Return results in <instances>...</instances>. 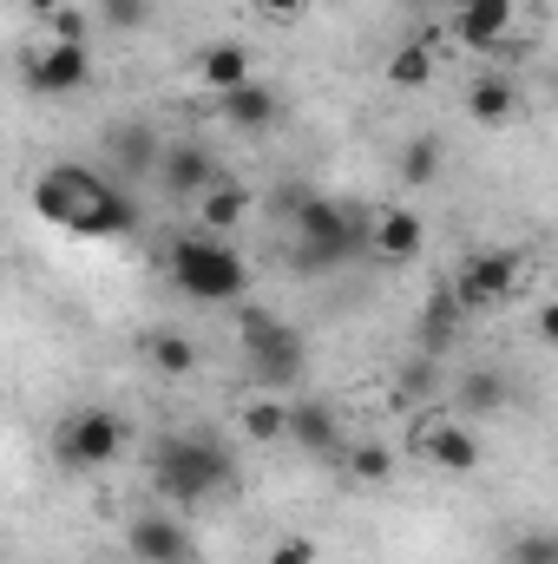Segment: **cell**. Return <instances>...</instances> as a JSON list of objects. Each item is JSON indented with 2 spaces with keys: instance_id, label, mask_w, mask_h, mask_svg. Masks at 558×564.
I'll use <instances>...</instances> for the list:
<instances>
[{
  "instance_id": "6da1fadb",
  "label": "cell",
  "mask_w": 558,
  "mask_h": 564,
  "mask_svg": "<svg viewBox=\"0 0 558 564\" xmlns=\"http://www.w3.org/2000/svg\"><path fill=\"white\" fill-rule=\"evenodd\" d=\"M33 210L66 237H132L139 230L132 184H119L112 171L79 164V158H60L33 177Z\"/></svg>"
},
{
  "instance_id": "7a4b0ae2",
  "label": "cell",
  "mask_w": 558,
  "mask_h": 564,
  "mask_svg": "<svg viewBox=\"0 0 558 564\" xmlns=\"http://www.w3.org/2000/svg\"><path fill=\"white\" fill-rule=\"evenodd\" d=\"M144 473H151V492H158L164 506H178V512L237 492V453H230V440H217L211 426H171V433H158Z\"/></svg>"
},
{
  "instance_id": "3957f363",
  "label": "cell",
  "mask_w": 558,
  "mask_h": 564,
  "mask_svg": "<svg viewBox=\"0 0 558 564\" xmlns=\"http://www.w3.org/2000/svg\"><path fill=\"white\" fill-rule=\"evenodd\" d=\"M362 250H375V210H355L342 197H309L302 217L289 224V263L296 270H342Z\"/></svg>"
},
{
  "instance_id": "277c9868",
  "label": "cell",
  "mask_w": 558,
  "mask_h": 564,
  "mask_svg": "<svg viewBox=\"0 0 558 564\" xmlns=\"http://www.w3.org/2000/svg\"><path fill=\"white\" fill-rule=\"evenodd\" d=\"M164 276H171V289L184 302H204V308H224V302H244L250 295V263L224 237H211V230L178 237L164 250Z\"/></svg>"
},
{
  "instance_id": "5b68a950",
  "label": "cell",
  "mask_w": 558,
  "mask_h": 564,
  "mask_svg": "<svg viewBox=\"0 0 558 564\" xmlns=\"http://www.w3.org/2000/svg\"><path fill=\"white\" fill-rule=\"evenodd\" d=\"M237 348H244L250 388H264V394L296 388V381H302V368H309V348H302V335L282 322L277 308H257V302L237 315Z\"/></svg>"
},
{
  "instance_id": "8992f818",
  "label": "cell",
  "mask_w": 558,
  "mask_h": 564,
  "mask_svg": "<svg viewBox=\"0 0 558 564\" xmlns=\"http://www.w3.org/2000/svg\"><path fill=\"white\" fill-rule=\"evenodd\" d=\"M126 440H132V426H126L119 408H79V414H66V421L53 426V453H60V466H73V473L112 466V459L126 453Z\"/></svg>"
},
{
  "instance_id": "52a82bcc",
  "label": "cell",
  "mask_w": 558,
  "mask_h": 564,
  "mask_svg": "<svg viewBox=\"0 0 558 564\" xmlns=\"http://www.w3.org/2000/svg\"><path fill=\"white\" fill-rule=\"evenodd\" d=\"M519 276H526V257L519 250H506V243H486V250H473L460 270H453V295L466 302V315L473 308H493V302H506L513 289H519Z\"/></svg>"
},
{
  "instance_id": "ba28073f",
  "label": "cell",
  "mask_w": 558,
  "mask_h": 564,
  "mask_svg": "<svg viewBox=\"0 0 558 564\" xmlns=\"http://www.w3.org/2000/svg\"><path fill=\"white\" fill-rule=\"evenodd\" d=\"M126 552H132V564H197V539H191V525L178 512L144 506L126 525Z\"/></svg>"
},
{
  "instance_id": "9c48e42d",
  "label": "cell",
  "mask_w": 558,
  "mask_h": 564,
  "mask_svg": "<svg viewBox=\"0 0 558 564\" xmlns=\"http://www.w3.org/2000/svg\"><path fill=\"white\" fill-rule=\"evenodd\" d=\"M217 184H230L224 177V164L211 158V144H191V139H178V144H164V158H158V191L164 197H211Z\"/></svg>"
},
{
  "instance_id": "30bf717a",
  "label": "cell",
  "mask_w": 558,
  "mask_h": 564,
  "mask_svg": "<svg viewBox=\"0 0 558 564\" xmlns=\"http://www.w3.org/2000/svg\"><path fill=\"white\" fill-rule=\"evenodd\" d=\"M106 171L119 177V184H139V177H158V158H164V144H158V126H144V119H112L106 126Z\"/></svg>"
},
{
  "instance_id": "8fae6325",
  "label": "cell",
  "mask_w": 558,
  "mask_h": 564,
  "mask_svg": "<svg viewBox=\"0 0 558 564\" xmlns=\"http://www.w3.org/2000/svg\"><path fill=\"white\" fill-rule=\"evenodd\" d=\"M26 86H33V93H53V99L86 93V86H93V46H86V40H53L46 53L26 59Z\"/></svg>"
},
{
  "instance_id": "7c38bea8",
  "label": "cell",
  "mask_w": 558,
  "mask_h": 564,
  "mask_svg": "<svg viewBox=\"0 0 558 564\" xmlns=\"http://www.w3.org/2000/svg\"><path fill=\"white\" fill-rule=\"evenodd\" d=\"M289 446H302V453H315V459L348 453L342 414H335L329 401H315V394H296V401H289Z\"/></svg>"
},
{
  "instance_id": "4fadbf2b",
  "label": "cell",
  "mask_w": 558,
  "mask_h": 564,
  "mask_svg": "<svg viewBox=\"0 0 558 564\" xmlns=\"http://www.w3.org/2000/svg\"><path fill=\"white\" fill-rule=\"evenodd\" d=\"M211 112H217V126H230L237 139H270L277 119H282V99H277V86L257 79V86H244V93H224Z\"/></svg>"
},
{
  "instance_id": "5bb4252c",
  "label": "cell",
  "mask_w": 558,
  "mask_h": 564,
  "mask_svg": "<svg viewBox=\"0 0 558 564\" xmlns=\"http://www.w3.org/2000/svg\"><path fill=\"white\" fill-rule=\"evenodd\" d=\"M197 86H204L211 99L257 86V59H250V46H244V40H211V46L197 53Z\"/></svg>"
},
{
  "instance_id": "9a60e30c",
  "label": "cell",
  "mask_w": 558,
  "mask_h": 564,
  "mask_svg": "<svg viewBox=\"0 0 558 564\" xmlns=\"http://www.w3.org/2000/svg\"><path fill=\"white\" fill-rule=\"evenodd\" d=\"M506 33H513V0H460V13H453V40H460V46L486 53V46H500Z\"/></svg>"
},
{
  "instance_id": "2e32d148",
  "label": "cell",
  "mask_w": 558,
  "mask_h": 564,
  "mask_svg": "<svg viewBox=\"0 0 558 564\" xmlns=\"http://www.w3.org/2000/svg\"><path fill=\"white\" fill-rule=\"evenodd\" d=\"M460 322H466V302H460L453 289H433V295H427V308L415 315V348H420V355H447V348H453V335H460Z\"/></svg>"
},
{
  "instance_id": "e0dca14e",
  "label": "cell",
  "mask_w": 558,
  "mask_h": 564,
  "mask_svg": "<svg viewBox=\"0 0 558 564\" xmlns=\"http://www.w3.org/2000/svg\"><path fill=\"white\" fill-rule=\"evenodd\" d=\"M427 459L440 466V473H480V440H473V426H460V421H440V426H427Z\"/></svg>"
},
{
  "instance_id": "ac0fdd59",
  "label": "cell",
  "mask_w": 558,
  "mask_h": 564,
  "mask_svg": "<svg viewBox=\"0 0 558 564\" xmlns=\"http://www.w3.org/2000/svg\"><path fill=\"white\" fill-rule=\"evenodd\" d=\"M420 237H427L420 210H375V257L382 263H415Z\"/></svg>"
},
{
  "instance_id": "d6986e66",
  "label": "cell",
  "mask_w": 558,
  "mask_h": 564,
  "mask_svg": "<svg viewBox=\"0 0 558 564\" xmlns=\"http://www.w3.org/2000/svg\"><path fill=\"white\" fill-rule=\"evenodd\" d=\"M513 106H519L513 79H500V73H473V86H466V119H473V126H506Z\"/></svg>"
},
{
  "instance_id": "ffe728a7",
  "label": "cell",
  "mask_w": 558,
  "mask_h": 564,
  "mask_svg": "<svg viewBox=\"0 0 558 564\" xmlns=\"http://www.w3.org/2000/svg\"><path fill=\"white\" fill-rule=\"evenodd\" d=\"M453 408H460L466 421L500 414V408H506V375H500V368H466L460 388H453Z\"/></svg>"
},
{
  "instance_id": "44dd1931",
  "label": "cell",
  "mask_w": 558,
  "mask_h": 564,
  "mask_svg": "<svg viewBox=\"0 0 558 564\" xmlns=\"http://www.w3.org/2000/svg\"><path fill=\"white\" fill-rule=\"evenodd\" d=\"M440 171H447V144H440V132H415V139L401 144V158H395V177L415 184V191L440 184Z\"/></svg>"
},
{
  "instance_id": "7402d4cb",
  "label": "cell",
  "mask_w": 558,
  "mask_h": 564,
  "mask_svg": "<svg viewBox=\"0 0 558 564\" xmlns=\"http://www.w3.org/2000/svg\"><path fill=\"white\" fill-rule=\"evenodd\" d=\"M144 368H158V375H191L197 368V341L184 335V328H151L139 341Z\"/></svg>"
},
{
  "instance_id": "603a6c76",
  "label": "cell",
  "mask_w": 558,
  "mask_h": 564,
  "mask_svg": "<svg viewBox=\"0 0 558 564\" xmlns=\"http://www.w3.org/2000/svg\"><path fill=\"white\" fill-rule=\"evenodd\" d=\"M382 73H388V86H395V93H420V86L433 79V53H427L420 40H408V46H395V53H388V66H382Z\"/></svg>"
},
{
  "instance_id": "cb8c5ba5",
  "label": "cell",
  "mask_w": 558,
  "mask_h": 564,
  "mask_svg": "<svg viewBox=\"0 0 558 564\" xmlns=\"http://www.w3.org/2000/svg\"><path fill=\"white\" fill-rule=\"evenodd\" d=\"M342 466H348V479H362V486H382V479L395 473V453H388L382 440H348Z\"/></svg>"
},
{
  "instance_id": "d4e9b609",
  "label": "cell",
  "mask_w": 558,
  "mask_h": 564,
  "mask_svg": "<svg viewBox=\"0 0 558 564\" xmlns=\"http://www.w3.org/2000/svg\"><path fill=\"white\" fill-rule=\"evenodd\" d=\"M244 440H289V401H277V394H257L250 408H244Z\"/></svg>"
},
{
  "instance_id": "484cf974",
  "label": "cell",
  "mask_w": 558,
  "mask_h": 564,
  "mask_svg": "<svg viewBox=\"0 0 558 564\" xmlns=\"http://www.w3.org/2000/svg\"><path fill=\"white\" fill-rule=\"evenodd\" d=\"M506 564H558V525H526L506 539Z\"/></svg>"
},
{
  "instance_id": "4316f807",
  "label": "cell",
  "mask_w": 558,
  "mask_h": 564,
  "mask_svg": "<svg viewBox=\"0 0 558 564\" xmlns=\"http://www.w3.org/2000/svg\"><path fill=\"white\" fill-rule=\"evenodd\" d=\"M244 210H250V197H244L237 184H217V191L204 197V230H211V237H224V230H237V224H244Z\"/></svg>"
},
{
  "instance_id": "83f0119b",
  "label": "cell",
  "mask_w": 558,
  "mask_h": 564,
  "mask_svg": "<svg viewBox=\"0 0 558 564\" xmlns=\"http://www.w3.org/2000/svg\"><path fill=\"white\" fill-rule=\"evenodd\" d=\"M309 197H315V184H302V177H289V184H277V191L264 197V210H270V217H277L282 230H289V224L302 217V204H309Z\"/></svg>"
},
{
  "instance_id": "f1b7e54d",
  "label": "cell",
  "mask_w": 558,
  "mask_h": 564,
  "mask_svg": "<svg viewBox=\"0 0 558 564\" xmlns=\"http://www.w3.org/2000/svg\"><path fill=\"white\" fill-rule=\"evenodd\" d=\"M151 13H158V0H99V20H106L112 33H139Z\"/></svg>"
},
{
  "instance_id": "f546056e",
  "label": "cell",
  "mask_w": 558,
  "mask_h": 564,
  "mask_svg": "<svg viewBox=\"0 0 558 564\" xmlns=\"http://www.w3.org/2000/svg\"><path fill=\"white\" fill-rule=\"evenodd\" d=\"M401 394H408V401H427V394H433V355H420V361L401 368Z\"/></svg>"
},
{
  "instance_id": "4dcf8cb0",
  "label": "cell",
  "mask_w": 558,
  "mask_h": 564,
  "mask_svg": "<svg viewBox=\"0 0 558 564\" xmlns=\"http://www.w3.org/2000/svg\"><path fill=\"white\" fill-rule=\"evenodd\" d=\"M264 564H315V539H282Z\"/></svg>"
},
{
  "instance_id": "1f68e13d",
  "label": "cell",
  "mask_w": 558,
  "mask_h": 564,
  "mask_svg": "<svg viewBox=\"0 0 558 564\" xmlns=\"http://www.w3.org/2000/svg\"><path fill=\"white\" fill-rule=\"evenodd\" d=\"M250 7H257L264 20H302V13H309V0H250Z\"/></svg>"
},
{
  "instance_id": "d6a6232c",
  "label": "cell",
  "mask_w": 558,
  "mask_h": 564,
  "mask_svg": "<svg viewBox=\"0 0 558 564\" xmlns=\"http://www.w3.org/2000/svg\"><path fill=\"white\" fill-rule=\"evenodd\" d=\"M53 40H86V13L60 7V13H53Z\"/></svg>"
},
{
  "instance_id": "836d02e7",
  "label": "cell",
  "mask_w": 558,
  "mask_h": 564,
  "mask_svg": "<svg viewBox=\"0 0 558 564\" xmlns=\"http://www.w3.org/2000/svg\"><path fill=\"white\" fill-rule=\"evenodd\" d=\"M533 335H539L546 348H558V302H546V308L533 315Z\"/></svg>"
},
{
  "instance_id": "e575fe53",
  "label": "cell",
  "mask_w": 558,
  "mask_h": 564,
  "mask_svg": "<svg viewBox=\"0 0 558 564\" xmlns=\"http://www.w3.org/2000/svg\"><path fill=\"white\" fill-rule=\"evenodd\" d=\"M20 7H26V13H46V20H53V13H60L66 0H20Z\"/></svg>"
},
{
  "instance_id": "d590c367",
  "label": "cell",
  "mask_w": 558,
  "mask_h": 564,
  "mask_svg": "<svg viewBox=\"0 0 558 564\" xmlns=\"http://www.w3.org/2000/svg\"><path fill=\"white\" fill-rule=\"evenodd\" d=\"M408 7H415V0H408ZM420 7H427V0H420Z\"/></svg>"
}]
</instances>
